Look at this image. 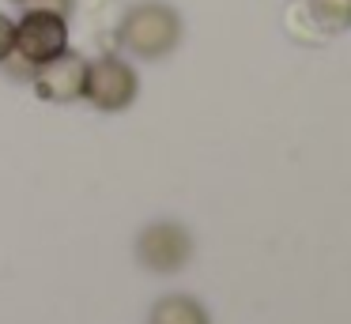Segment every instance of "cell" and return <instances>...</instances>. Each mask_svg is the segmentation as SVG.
<instances>
[{"label": "cell", "instance_id": "cell-1", "mask_svg": "<svg viewBox=\"0 0 351 324\" xmlns=\"http://www.w3.org/2000/svg\"><path fill=\"white\" fill-rule=\"evenodd\" d=\"M117 42L140 60H162L182 42V15H178V8L162 4V0L132 4L125 12L121 27H117Z\"/></svg>", "mask_w": 351, "mask_h": 324}, {"label": "cell", "instance_id": "cell-2", "mask_svg": "<svg viewBox=\"0 0 351 324\" xmlns=\"http://www.w3.org/2000/svg\"><path fill=\"white\" fill-rule=\"evenodd\" d=\"M140 79L132 72L129 60L117 53H102V57L87 60V79H84V98L102 113H121L136 102Z\"/></svg>", "mask_w": 351, "mask_h": 324}, {"label": "cell", "instance_id": "cell-3", "mask_svg": "<svg viewBox=\"0 0 351 324\" xmlns=\"http://www.w3.org/2000/svg\"><path fill=\"white\" fill-rule=\"evenodd\" d=\"M69 49V19L53 12H38L27 8L16 23V53L23 60H31L34 68L53 60L57 53Z\"/></svg>", "mask_w": 351, "mask_h": 324}, {"label": "cell", "instance_id": "cell-4", "mask_svg": "<svg viewBox=\"0 0 351 324\" xmlns=\"http://www.w3.org/2000/svg\"><path fill=\"white\" fill-rule=\"evenodd\" d=\"M136 256L147 271H182L193 256V238L182 223H152L144 234L136 238Z\"/></svg>", "mask_w": 351, "mask_h": 324}, {"label": "cell", "instance_id": "cell-5", "mask_svg": "<svg viewBox=\"0 0 351 324\" xmlns=\"http://www.w3.org/2000/svg\"><path fill=\"white\" fill-rule=\"evenodd\" d=\"M84 79H87V60L80 53L64 49L53 60L34 68V90L42 102H76L84 98Z\"/></svg>", "mask_w": 351, "mask_h": 324}, {"label": "cell", "instance_id": "cell-6", "mask_svg": "<svg viewBox=\"0 0 351 324\" xmlns=\"http://www.w3.org/2000/svg\"><path fill=\"white\" fill-rule=\"evenodd\" d=\"M152 324H212L208 309L189 294H170L152 309Z\"/></svg>", "mask_w": 351, "mask_h": 324}, {"label": "cell", "instance_id": "cell-7", "mask_svg": "<svg viewBox=\"0 0 351 324\" xmlns=\"http://www.w3.org/2000/svg\"><path fill=\"white\" fill-rule=\"evenodd\" d=\"M310 15L321 30L340 34L351 27V0H310Z\"/></svg>", "mask_w": 351, "mask_h": 324}, {"label": "cell", "instance_id": "cell-8", "mask_svg": "<svg viewBox=\"0 0 351 324\" xmlns=\"http://www.w3.org/2000/svg\"><path fill=\"white\" fill-rule=\"evenodd\" d=\"M0 68H4V72H8V79H16V83H31L34 79V64H31V60H23L16 49L0 60Z\"/></svg>", "mask_w": 351, "mask_h": 324}, {"label": "cell", "instance_id": "cell-9", "mask_svg": "<svg viewBox=\"0 0 351 324\" xmlns=\"http://www.w3.org/2000/svg\"><path fill=\"white\" fill-rule=\"evenodd\" d=\"M12 49H16V19H8L0 12V60L8 57Z\"/></svg>", "mask_w": 351, "mask_h": 324}, {"label": "cell", "instance_id": "cell-10", "mask_svg": "<svg viewBox=\"0 0 351 324\" xmlns=\"http://www.w3.org/2000/svg\"><path fill=\"white\" fill-rule=\"evenodd\" d=\"M23 8H38V12H53V15H72V0H27Z\"/></svg>", "mask_w": 351, "mask_h": 324}, {"label": "cell", "instance_id": "cell-11", "mask_svg": "<svg viewBox=\"0 0 351 324\" xmlns=\"http://www.w3.org/2000/svg\"><path fill=\"white\" fill-rule=\"evenodd\" d=\"M12 4H27V0H12Z\"/></svg>", "mask_w": 351, "mask_h": 324}]
</instances>
